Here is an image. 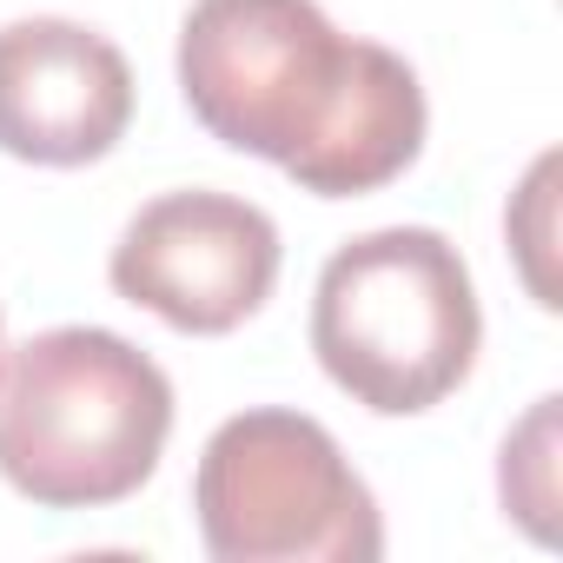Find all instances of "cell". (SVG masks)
Here are the masks:
<instances>
[{
  "label": "cell",
  "mask_w": 563,
  "mask_h": 563,
  "mask_svg": "<svg viewBox=\"0 0 563 563\" xmlns=\"http://www.w3.org/2000/svg\"><path fill=\"white\" fill-rule=\"evenodd\" d=\"M173 431L166 372L100 325H54L0 372V477L47 510L133 497Z\"/></svg>",
  "instance_id": "obj_2"
},
{
  "label": "cell",
  "mask_w": 563,
  "mask_h": 563,
  "mask_svg": "<svg viewBox=\"0 0 563 563\" xmlns=\"http://www.w3.org/2000/svg\"><path fill=\"white\" fill-rule=\"evenodd\" d=\"M133 120L126 54L80 21L0 27V153L27 166H87L120 146Z\"/></svg>",
  "instance_id": "obj_6"
},
{
  "label": "cell",
  "mask_w": 563,
  "mask_h": 563,
  "mask_svg": "<svg viewBox=\"0 0 563 563\" xmlns=\"http://www.w3.org/2000/svg\"><path fill=\"white\" fill-rule=\"evenodd\" d=\"M0 372H8V332H0Z\"/></svg>",
  "instance_id": "obj_8"
},
{
  "label": "cell",
  "mask_w": 563,
  "mask_h": 563,
  "mask_svg": "<svg viewBox=\"0 0 563 563\" xmlns=\"http://www.w3.org/2000/svg\"><path fill=\"white\" fill-rule=\"evenodd\" d=\"M113 292L173 332L219 339L278 286V225L232 192H159L113 245Z\"/></svg>",
  "instance_id": "obj_5"
},
{
  "label": "cell",
  "mask_w": 563,
  "mask_h": 563,
  "mask_svg": "<svg viewBox=\"0 0 563 563\" xmlns=\"http://www.w3.org/2000/svg\"><path fill=\"white\" fill-rule=\"evenodd\" d=\"M199 537L219 563H378L385 523L339 438L306 411L225 418L192 477Z\"/></svg>",
  "instance_id": "obj_4"
},
{
  "label": "cell",
  "mask_w": 563,
  "mask_h": 563,
  "mask_svg": "<svg viewBox=\"0 0 563 563\" xmlns=\"http://www.w3.org/2000/svg\"><path fill=\"white\" fill-rule=\"evenodd\" d=\"M477 292L457 245L431 225H385L339 245L312 292V352L325 378L378 411L444 405L477 365Z\"/></svg>",
  "instance_id": "obj_3"
},
{
  "label": "cell",
  "mask_w": 563,
  "mask_h": 563,
  "mask_svg": "<svg viewBox=\"0 0 563 563\" xmlns=\"http://www.w3.org/2000/svg\"><path fill=\"white\" fill-rule=\"evenodd\" d=\"M550 451H556V398H537V411L523 418V431L504 444L497 484H504V510H517L543 543H550V510H556V484H550Z\"/></svg>",
  "instance_id": "obj_7"
},
{
  "label": "cell",
  "mask_w": 563,
  "mask_h": 563,
  "mask_svg": "<svg viewBox=\"0 0 563 563\" xmlns=\"http://www.w3.org/2000/svg\"><path fill=\"white\" fill-rule=\"evenodd\" d=\"M179 93L219 146L286 166L319 199L378 192L424 146L418 74L339 34L319 0H192Z\"/></svg>",
  "instance_id": "obj_1"
}]
</instances>
